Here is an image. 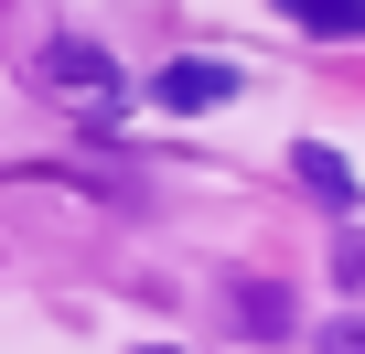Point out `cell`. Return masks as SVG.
<instances>
[{"label":"cell","mask_w":365,"mask_h":354,"mask_svg":"<svg viewBox=\"0 0 365 354\" xmlns=\"http://www.w3.org/2000/svg\"><path fill=\"white\" fill-rule=\"evenodd\" d=\"M43 86L76 97V108H118V65H108L97 43H54V54H43Z\"/></svg>","instance_id":"cell-1"},{"label":"cell","mask_w":365,"mask_h":354,"mask_svg":"<svg viewBox=\"0 0 365 354\" xmlns=\"http://www.w3.org/2000/svg\"><path fill=\"white\" fill-rule=\"evenodd\" d=\"M237 97V65L226 54H182V65H161V108H182V118H194V108H226Z\"/></svg>","instance_id":"cell-2"},{"label":"cell","mask_w":365,"mask_h":354,"mask_svg":"<svg viewBox=\"0 0 365 354\" xmlns=\"http://www.w3.org/2000/svg\"><path fill=\"white\" fill-rule=\"evenodd\" d=\"M226 301H237V333H258V343H269V333H290V290H269V279H237Z\"/></svg>","instance_id":"cell-3"},{"label":"cell","mask_w":365,"mask_h":354,"mask_svg":"<svg viewBox=\"0 0 365 354\" xmlns=\"http://www.w3.org/2000/svg\"><path fill=\"white\" fill-rule=\"evenodd\" d=\"M290 161H301V183H312L322 204H354V161H344V150H322V140H301Z\"/></svg>","instance_id":"cell-4"},{"label":"cell","mask_w":365,"mask_h":354,"mask_svg":"<svg viewBox=\"0 0 365 354\" xmlns=\"http://www.w3.org/2000/svg\"><path fill=\"white\" fill-rule=\"evenodd\" d=\"M301 11V33H322V43H354L365 33V0H290Z\"/></svg>","instance_id":"cell-5"},{"label":"cell","mask_w":365,"mask_h":354,"mask_svg":"<svg viewBox=\"0 0 365 354\" xmlns=\"http://www.w3.org/2000/svg\"><path fill=\"white\" fill-rule=\"evenodd\" d=\"M333 279H344V290H365V236H344V247H333Z\"/></svg>","instance_id":"cell-6"},{"label":"cell","mask_w":365,"mask_h":354,"mask_svg":"<svg viewBox=\"0 0 365 354\" xmlns=\"http://www.w3.org/2000/svg\"><path fill=\"white\" fill-rule=\"evenodd\" d=\"M322 354H365V322H333V333H322Z\"/></svg>","instance_id":"cell-7"},{"label":"cell","mask_w":365,"mask_h":354,"mask_svg":"<svg viewBox=\"0 0 365 354\" xmlns=\"http://www.w3.org/2000/svg\"><path fill=\"white\" fill-rule=\"evenodd\" d=\"M140 354H172V343H140Z\"/></svg>","instance_id":"cell-8"}]
</instances>
